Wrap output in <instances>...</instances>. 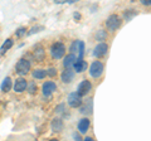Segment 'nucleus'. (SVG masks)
Returning a JSON list of instances; mask_svg holds the SVG:
<instances>
[{
	"mask_svg": "<svg viewBox=\"0 0 151 141\" xmlns=\"http://www.w3.org/2000/svg\"><path fill=\"white\" fill-rule=\"evenodd\" d=\"M89 73H91V76L93 78H98L103 73V64L100 62V60L93 62L91 64V67H89Z\"/></svg>",
	"mask_w": 151,
	"mask_h": 141,
	"instance_id": "obj_1",
	"label": "nucleus"
},
{
	"mask_svg": "<svg viewBox=\"0 0 151 141\" xmlns=\"http://www.w3.org/2000/svg\"><path fill=\"white\" fill-rule=\"evenodd\" d=\"M64 52H65V48L62 43H55L52 47V57L54 59H60L64 55Z\"/></svg>",
	"mask_w": 151,
	"mask_h": 141,
	"instance_id": "obj_2",
	"label": "nucleus"
},
{
	"mask_svg": "<svg viewBox=\"0 0 151 141\" xmlns=\"http://www.w3.org/2000/svg\"><path fill=\"white\" fill-rule=\"evenodd\" d=\"M120 24H121V19L119 18V15H115V14L110 15V18H108L106 22V27L110 30H116L117 28L120 27Z\"/></svg>",
	"mask_w": 151,
	"mask_h": 141,
	"instance_id": "obj_3",
	"label": "nucleus"
},
{
	"mask_svg": "<svg viewBox=\"0 0 151 141\" xmlns=\"http://www.w3.org/2000/svg\"><path fill=\"white\" fill-rule=\"evenodd\" d=\"M30 69V63L27 59H20L17 64V72L20 74H27Z\"/></svg>",
	"mask_w": 151,
	"mask_h": 141,
	"instance_id": "obj_4",
	"label": "nucleus"
},
{
	"mask_svg": "<svg viewBox=\"0 0 151 141\" xmlns=\"http://www.w3.org/2000/svg\"><path fill=\"white\" fill-rule=\"evenodd\" d=\"M91 90H92V84H91V82H88V81H82L81 83H79V86H78V91H77V93H78L79 96H86Z\"/></svg>",
	"mask_w": 151,
	"mask_h": 141,
	"instance_id": "obj_5",
	"label": "nucleus"
},
{
	"mask_svg": "<svg viewBox=\"0 0 151 141\" xmlns=\"http://www.w3.org/2000/svg\"><path fill=\"white\" fill-rule=\"evenodd\" d=\"M68 103H69V106L70 107H79L81 106V103H82V98L81 96L78 95V93H70V95L68 96Z\"/></svg>",
	"mask_w": 151,
	"mask_h": 141,
	"instance_id": "obj_6",
	"label": "nucleus"
},
{
	"mask_svg": "<svg viewBox=\"0 0 151 141\" xmlns=\"http://www.w3.org/2000/svg\"><path fill=\"white\" fill-rule=\"evenodd\" d=\"M55 90H57V86H55L54 82L49 81V82H45L43 84V95L44 96H50Z\"/></svg>",
	"mask_w": 151,
	"mask_h": 141,
	"instance_id": "obj_7",
	"label": "nucleus"
},
{
	"mask_svg": "<svg viewBox=\"0 0 151 141\" xmlns=\"http://www.w3.org/2000/svg\"><path fill=\"white\" fill-rule=\"evenodd\" d=\"M28 87V83L24 78H18L15 81V84H14V91L15 92H23L25 91Z\"/></svg>",
	"mask_w": 151,
	"mask_h": 141,
	"instance_id": "obj_8",
	"label": "nucleus"
},
{
	"mask_svg": "<svg viewBox=\"0 0 151 141\" xmlns=\"http://www.w3.org/2000/svg\"><path fill=\"white\" fill-rule=\"evenodd\" d=\"M107 44L105 43H100L96 48H94V52H93V54L96 55V57H103L106 53H107Z\"/></svg>",
	"mask_w": 151,
	"mask_h": 141,
	"instance_id": "obj_9",
	"label": "nucleus"
},
{
	"mask_svg": "<svg viewBox=\"0 0 151 141\" xmlns=\"http://www.w3.org/2000/svg\"><path fill=\"white\" fill-rule=\"evenodd\" d=\"M73 68H74V70L77 73H81V72H83V70L87 69V63L84 62V60H82V59H78V60H76L74 62Z\"/></svg>",
	"mask_w": 151,
	"mask_h": 141,
	"instance_id": "obj_10",
	"label": "nucleus"
},
{
	"mask_svg": "<svg viewBox=\"0 0 151 141\" xmlns=\"http://www.w3.org/2000/svg\"><path fill=\"white\" fill-rule=\"evenodd\" d=\"M73 77H74V72H73V70H70L69 68H65L63 70V73H62V81L64 83H69L73 79Z\"/></svg>",
	"mask_w": 151,
	"mask_h": 141,
	"instance_id": "obj_11",
	"label": "nucleus"
},
{
	"mask_svg": "<svg viewBox=\"0 0 151 141\" xmlns=\"http://www.w3.org/2000/svg\"><path fill=\"white\" fill-rule=\"evenodd\" d=\"M76 59H77V57L72 53V54H68L67 57L64 58V60H63V64H64V67L65 68H70V67H73V64H74V62H76Z\"/></svg>",
	"mask_w": 151,
	"mask_h": 141,
	"instance_id": "obj_12",
	"label": "nucleus"
},
{
	"mask_svg": "<svg viewBox=\"0 0 151 141\" xmlns=\"http://www.w3.org/2000/svg\"><path fill=\"white\" fill-rule=\"evenodd\" d=\"M89 127V120L88 119H82L81 121L78 122V130L81 134L87 132V130Z\"/></svg>",
	"mask_w": 151,
	"mask_h": 141,
	"instance_id": "obj_13",
	"label": "nucleus"
},
{
	"mask_svg": "<svg viewBox=\"0 0 151 141\" xmlns=\"http://www.w3.org/2000/svg\"><path fill=\"white\" fill-rule=\"evenodd\" d=\"M13 47V39H6L5 42H4V44L1 45V48H0V54H4V53H6V52L10 49Z\"/></svg>",
	"mask_w": 151,
	"mask_h": 141,
	"instance_id": "obj_14",
	"label": "nucleus"
},
{
	"mask_svg": "<svg viewBox=\"0 0 151 141\" xmlns=\"http://www.w3.org/2000/svg\"><path fill=\"white\" fill-rule=\"evenodd\" d=\"M63 129V122H62V120H59V119H54L53 120V122H52V130L53 131H60Z\"/></svg>",
	"mask_w": 151,
	"mask_h": 141,
	"instance_id": "obj_15",
	"label": "nucleus"
},
{
	"mask_svg": "<svg viewBox=\"0 0 151 141\" xmlns=\"http://www.w3.org/2000/svg\"><path fill=\"white\" fill-rule=\"evenodd\" d=\"M10 88H12V79L9 77H6L1 83V90L4 92H8V91H10Z\"/></svg>",
	"mask_w": 151,
	"mask_h": 141,
	"instance_id": "obj_16",
	"label": "nucleus"
},
{
	"mask_svg": "<svg viewBox=\"0 0 151 141\" xmlns=\"http://www.w3.org/2000/svg\"><path fill=\"white\" fill-rule=\"evenodd\" d=\"M45 70L43 69H35L34 72H33V77L37 78V79H42V78H44L45 77Z\"/></svg>",
	"mask_w": 151,
	"mask_h": 141,
	"instance_id": "obj_17",
	"label": "nucleus"
},
{
	"mask_svg": "<svg viewBox=\"0 0 151 141\" xmlns=\"http://www.w3.org/2000/svg\"><path fill=\"white\" fill-rule=\"evenodd\" d=\"M106 37H107V34H106V32H105V30H100L98 33H96V38H97L98 40L106 39Z\"/></svg>",
	"mask_w": 151,
	"mask_h": 141,
	"instance_id": "obj_18",
	"label": "nucleus"
},
{
	"mask_svg": "<svg viewBox=\"0 0 151 141\" xmlns=\"http://www.w3.org/2000/svg\"><path fill=\"white\" fill-rule=\"evenodd\" d=\"M45 73H47V74H49L50 77H54L55 74H57V70H55L54 68H49V69H48V72H45Z\"/></svg>",
	"mask_w": 151,
	"mask_h": 141,
	"instance_id": "obj_19",
	"label": "nucleus"
},
{
	"mask_svg": "<svg viewBox=\"0 0 151 141\" xmlns=\"http://www.w3.org/2000/svg\"><path fill=\"white\" fill-rule=\"evenodd\" d=\"M25 28H19V30L17 32V37H22L23 34H25Z\"/></svg>",
	"mask_w": 151,
	"mask_h": 141,
	"instance_id": "obj_20",
	"label": "nucleus"
},
{
	"mask_svg": "<svg viewBox=\"0 0 151 141\" xmlns=\"http://www.w3.org/2000/svg\"><path fill=\"white\" fill-rule=\"evenodd\" d=\"M43 30V27H37V28H33V29L29 32V34H33V33H37V32H40Z\"/></svg>",
	"mask_w": 151,
	"mask_h": 141,
	"instance_id": "obj_21",
	"label": "nucleus"
},
{
	"mask_svg": "<svg viewBox=\"0 0 151 141\" xmlns=\"http://www.w3.org/2000/svg\"><path fill=\"white\" fill-rule=\"evenodd\" d=\"M29 88H30V90H29V91H30V93H34V91L37 90V87L34 86V83H32V84H30V87H29Z\"/></svg>",
	"mask_w": 151,
	"mask_h": 141,
	"instance_id": "obj_22",
	"label": "nucleus"
},
{
	"mask_svg": "<svg viewBox=\"0 0 151 141\" xmlns=\"http://www.w3.org/2000/svg\"><path fill=\"white\" fill-rule=\"evenodd\" d=\"M142 4H146V5H150V0H141Z\"/></svg>",
	"mask_w": 151,
	"mask_h": 141,
	"instance_id": "obj_23",
	"label": "nucleus"
},
{
	"mask_svg": "<svg viewBox=\"0 0 151 141\" xmlns=\"http://www.w3.org/2000/svg\"><path fill=\"white\" fill-rule=\"evenodd\" d=\"M67 0H55V3L57 4H63V3H65Z\"/></svg>",
	"mask_w": 151,
	"mask_h": 141,
	"instance_id": "obj_24",
	"label": "nucleus"
},
{
	"mask_svg": "<svg viewBox=\"0 0 151 141\" xmlns=\"http://www.w3.org/2000/svg\"><path fill=\"white\" fill-rule=\"evenodd\" d=\"M74 18H81V15H79L78 13H76V14H74Z\"/></svg>",
	"mask_w": 151,
	"mask_h": 141,
	"instance_id": "obj_25",
	"label": "nucleus"
},
{
	"mask_svg": "<svg viewBox=\"0 0 151 141\" xmlns=\"http://www.w3.org/2000/svg\"><path fill=\"white\" fill-rule=\"evenodd\" d=\"M84 140H87V141H92L93 139H92V137H86V139H84Z\"/></svg>",
	"mask_w": 151,
	"mask_h": 141,
	"instance_id": "obj_26",
	"label": "nucleus"
},
{
	"mask_svg": "<svg viewBox=\"0 0 151 141\" xmlns=\"http://www.w3.org/2000/svg\"><path fill=\"white\" fill-rule=\"evenodd\" d=\"M69 1H72V3H73V1H78V0H69Z\"/></svg>",
	"mask_w": 151,
	"mask_h": 141,
	"instance_id": "obj_27",
	"label": "nucleus"
}]
</instances>
